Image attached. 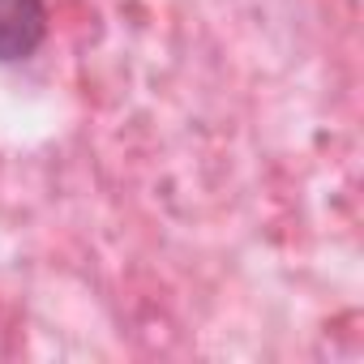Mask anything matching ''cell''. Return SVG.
<instances>
[{
    "label": "cell",
    "mask_w": 364,
    "mask_h": 364,
    "mask_svg": "<svg viewBox=\"0 0 364 364\" xmlns=\"http://www.w3.org/2000/svg\"><path fill=\"white\" fill-rule=\"evenodd\" d=\"M48 35L43 0H0V60H26Z\"/></svg>",
    "instance_id": "obj_1"
}]
</instances>
